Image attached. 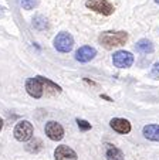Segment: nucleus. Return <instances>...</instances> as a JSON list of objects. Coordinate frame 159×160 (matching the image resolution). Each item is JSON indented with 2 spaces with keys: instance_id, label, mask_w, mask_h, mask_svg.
I'll list each match as a JSON object with an SVG mask.
<instances>
[{
  "instance_id": "1",
  "label": "nucleus",
  "mask_w": 159,
  "mask_h": 160,
  "mask_svg": "<svg viewBox=\"0 0 159 160\" xmlns=\"http://www.w3.org/2000/svg\"><path fill=\"white\" fill-rule=\"evenodd\" d=\"M26 91L30 97L40 99L44 95H57L61 92V87L57 85L56 82L50 81L48 78L44 77H33L26 81Z\"/></svg>"
},
{
  "instance_id": "2",
  "label": "nucleus",
  "mask_w": 159,
  "mask_h": 160,
  "mask_svg": "<svg viewBox=\"0 0 159 160\" xmlns=\"http://www.w3.org/2000/svg\"><path fill=\"white\" fill-rule=\"evenodd\" d=\"M126 41H128V34L125 31H104L98 37V42L107 50L124 45Z\"/></svg>"
},
{
  "instance_id": "3",
  "label": "nucleus",
  "mask_w": 159,
  "mask_h": 160,
  "mask_svg": "<svg viewBox=\"0 0 159 160\" xmlns=\"http://www.w3.org/2000/svg\"><path fill=\"white\" fill-rule=\"evenodd\" d=\"M74 47V38L70 33L61 31L54 38V48L60 52H70Z\"/></svg>"
},
{
  "instance_id": "4",
  "label": "nucleus",
  "mask_w": 159,
  "mask_h": 160,
  "mask_svg": "<svg viewBox=\"0 0 159 160\" xmlns=\"http://www.w3.org/2000/svg\"><path fill=\"white\" fill-rule=\"evenodd\" d=\"M14 138L19 142H27L33 136V125L29 121H20L14 128Z\"/></svg>"
},
{
  "instance_id": "5",
  "label": "nucleus",
  "mask_w": 159,
  "mask_h": 160,
  "mask_svg": "<svg viewBox=\"0 0 159 160\" xmlns=\"http://www.w3.org/2000/svg\"><path fill=\"white\" fill-rule=\"evenodd\" d=\"M85 6L90 10H94L102 16H111L114 13V6L108 0H87Z\"/></svg>"
},
{
  "instance_id": "6",
  "label": "nucleus",
  "mask_w": 159,
  "mask_h": 160,
  "mask_svg": "<svg viewBox=\"0 0 159 160\" xmlns=\"http://www.w3.org/2000/svg\"><path fill=\"white\" fill-rule=\"evenodd\" d=\"M112 62L118 68H129L134 64V55L129 51L121 50V51H117L112 55Z\"/></svg>"
},
{
  "instance_id": "7",
  "label": "nucleus",
  "mask_w": 159,
  "mask_h": 160,
  "mask_svg": "<svg viewBox=\"0 0 159 160\" xmlns=\"http://www.w3.org/2000/svg\"><path fill=\"white\" fill-rule=\"evenodd\" d=\"M45 135L48 136V139L54 140V142H57V140H61L64 138V129L63 126H61L58 122H54V121H50L45 123Z\"/></svg>"
},
{
  "instance_id": "8",
  "label": "nucleus",
  "mask_w": 159,
  "mask_h": 160,
  "mask_svg": "<svg viewBox=\"0 0 159 160\" xmlns=\"http://www.w3.org/2000/svg\"><path fill=\"white\" fill-rule=\"evenodd\" d=\"M97 55V50L91 45H82L75 52V60L80 62H90L91 60H94Z\"/></svg>"
},
{
  "instance_id": "9",
  "label": "nucleus",
  "mask_w": 159,
  "mask_h": 160,
  "mask_svg": "<svg viewBox=\"0 0 159 160\" xmlns=\"http://www.w3.org/2000/svg\"><path fill=\"white\" fill-rule=\"evenodd\" d=\"M54 157L56 160H77V153L68 146L61 145L54 150Z\"/></svg>"
},
{
  "instance_id": "10",
  "label": "nucleus",
  "mask_w": 159,
  "mask_h": 160,
  "mask_svg": "<svg viewBox=\"0 0 159 160\" xmlns=\"http://www.w3.org/2000/svg\"><path fill=\"white\" fill-rule=\"evenodd\" d=\"M109 125H111V128L115 130V132L121 133V135H126V133L131 132V123H129L126 119L114 118V119H111Z\"/></svg>"
},
{
  "instance_id": "11",
  "label": "nucleus",
  "mask_w": 159,
  "mask_h": 160,
  "mask_svg": "<svg viewBox=\"0 0 159 160\" xmlns=\"http://www.w3.org/2000/svg\"><path fill=\"white\" fill-rule=\"evenodd\" d=\"M142 133L146 139L152 142H159V125H146L142 129Z\"/></svg>"
},
{
  "instance_id": "12",
  "label": "nucleus",
  "mask_w": 159,
  "mask_h": 160,
  "mask_svg": "<svg viewBox=\"0 0 159 160\" xmlns=\"http://www.w3.org/2000/svg\"><path fill=\"white\" fill-rule=\"evenodd\" d=\"M135 50L141 54H151V52H153L155 48H153V44L148 38H141L135 44Z\"/></svg>"
},
{
  "instance_id": "13",
  "label": "nucleus",
  "mask_w": 159,
  "mask_h": 160,
  "mask_svg": "<svg viewBox=\"0 0 159 160\" xmlns=\"http://www.w3.org/2000/svg\"><path fill=\"white\" fill-rule=\"evenodd\" d=\"M107 159L108 160H124L122 152L112 145H107Z\"/></svg>"
},
{
  "instance_id": "14",
  "label": "nucleus",
  "mask_w": 159,
  "mask_h": 160,
  "mask_svg": "<svg viewBox=\"0 0 159 160\" xmlns=\"http://www.w3.org/2000/svg\"><path fill=\"white\" fill-rule=\"evenodd\" d=\"M33 27L36 28V30L39 31H43V30H47L48 28V21L45 17H43V16H36V17L33 18Z\"/></svg>"
},
{
  "instance_id": "15",
  "label": "nucleus",
  "mask_w": 159,
  "mask_h": 160,
  "mask_svg": "<svg viewBox=\"0 0 159 160\" xmlns=\"http://www.w3.org/2000/svg\"><path fill=\"white\" fill-rule=\"evenodd\" d=\"M17 3L24 10H33L34 7L39 6V0H17Z\"/></svg>"
},
{
  "instance_id": "16",
  "label": "nucleus",
  "mask_w": 159,
  "mask_h": 160,
  "mask_svg": "<svg viewBox=\"0 0 159 160\" xmlns=\"http://www.w3.org/2000/svg\"><path fill=\"white\" fill-rule=\"evenodd\" d=\"M41 146H43L41 140H40V139H34V140H31L27 146H26V149H27L30 153H37L39 150H41Z\"/></svg>"
},
{
  "instance_id": "17",
  "label": "nucleus",
  "mask_w": 159,
  "mask_h": 160,
  "mask_svg": "<svg viewBox=\"0 0 159 160\" xmlns=\"http://www.w3.org/2000/svg\"><path fill=\"white\" fill-rule=\"evenodd\" d=\"M77 125L81 130H90L91 129V123H88L84 119H77Z\"/></svg>"
},
{
  "instance_id": "18",
  "label": "nucleus",
  "mask_w": 159,
  "mask_h": 160,
  "mask_svg": "<svg viewBox=\"0 0 159 160\" xmlns=\"http://www.w3.org/2000/svg\"><path fill=\"white\" fill-rule=\"evenodd\" d=\"M151 75L153 78H159V62H155L152 67V71H151Z\"/></svg>"
},
{
  "instance_id": "19",
  "label": "nucleus",
  "mask_w": 159,
  "mask_h": 160,
  "mask_svg": "<svg viewBox=\"0 0 159 160\" xmlns=\"http://www.w3.org/2000/svg\"><path fill=\"white\" fill-rule=\"evenodd\" d=\"M101 98H104V99H107V101H109V102H112V99L109 97H107V95H101Z\"/></svg>"
},
{
  "instance_id": "20",
  "label": "nucleus",
  "mask_w": 159,
  "mask_h": 160,
  "mask_svg": "<svg viewBox=\"0 0 159 160\" xmlns=\"http://www.w3.org/2000/svg\"><path fill=\"white\" fill-rule=\"evenodd\" d=\"M2 129H3V119L0 118V132H2Z\"/></svg>"
},
{
  "instance_id": "21",
  "label": "nucleus",
  "mask_w": 159,
  "mask_h": 160,
  "mask_svg": "<svg viewBox=\"0 0 159 160\" xmlns=\"http://www.w3.org/2000/svg\"><path fill=\"white\" fill-rule=\"evenodd\" d=\"M155 3H156V4H159V0H155Z\"/></svg>"
}]
</instances>
